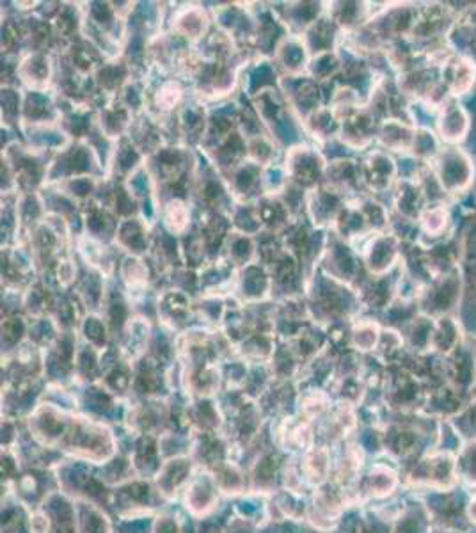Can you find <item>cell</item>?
Here are the masks:
<instances>
[{"label":"cell","instance_id":"ba28073f","mask_svg":"<svg viewBox=\"0 0 476 533\" xmlns=\"http://www.w3.org/2000/svg\"><path fill=\"white\" fill-rule=\"evenodd\" d=\"M391 173H393V165H391V162L387 158L379 157L371 162V180L375 181V184L386 181Z\"/></svg>","mask_w":476,"mask_h":533},{"label":"cell","instance_id":"277c9868","mask_svg":"<svg viewBox=\"0 0 476 533\" xmlns=\"http://www.w3.org/2000/svg\"><path fill=\"white\" fill-rule=\"evenodd\" d=\"M469 128V120L468 114L464 113V109H461L458 105H450L441 116L439 121V130H441V136L444 137L450 143L455 141L464 139V136L468 134Z\"/></svg>","mask_w":476,"mask_h":533},{"label":"cell","instance_id":"5b68a950","mask_svg":"<svg viewBox=\"0 0 476 533\" xmlns=\"http://www.w3.org/2000/svg\"><path fill=\"white\" fill-rule=\"evenodd\" d=\"M394 255V242L393 240H379L371 251V266L375 269V271H382L393 262Z\"/></svg>","mask_w":476,"mask_h":533},{"label":"cell","instance_id":"8992f818","mask_svg":"<svg viewBox=\"0 0 476 533\" xmlns=\"http://www.w3.org/2000/svg\"><path fill=\"white\" fill-rule=\"evenodd\" d=\"M414 137L416 136H413V131L401 124H390L386 128V141L391 146H409L411 143H414Z\"/></svg>","mask_w":476,"mask_h":533},{"label":"cell","instance_id":"7a4b0ae2","mask_svg":"<svg viewBox=\"0 0 476 533\" xmlns=\"http://www.w3.org/2000/svg\"><path fill=\"white\" fill-rule=\"evenodd\" d=\"M458 295H461V279L455 274L444 276L427 293L425 304L432 312H446V309L454 308L455 302L458 301Z\"/></svg>","mask_w":476,"mask_h":533},{"label":"cell","instance_id":"52a82bcc","mask_svg":"<svg viewBox=\"0 0 476 533\" xmlns=\"http://www.w3.org/2000/svg\"><path fill=\"white\" fill-rule=\"evenodd\" d=\"M446 219L448 215L443 208H430L423 215V226L432 235H439L444 229V226H446Z\"/></svg>","mask_w":476,"mask_h":533},{"label":"cell","instance_id":"6da1fadb","mask_svg":"<svg viewBox=\"0 0 476 533\" xmlns=\"http://www.w3.org/2000/svg\"><path fill=\"white\" fill-rule=\"evenodd\" d=\"M435 171H437V181L443 191L458 192L471 184L472 164L458 150H444L439 155Z\"/></svg>","mask_w":476,"mask_h":533},{"label":"cell","instance_id":"9c48e42d","mask_svg":"<svg viewBox=\"0 0 476 533\" xmlns=\"http://www.w3.org/2000/svg\"><path fill=\"white\" fill-rule=\"evenodd\" d=\"M414 146L420 155H434L437 150V143L430 131H421L420 136L414 137Z\"/></svg>","mask_w":476,"mask_h":533},{"label":"cell","instance_id":"3957f363","mask_svg":"<svg viewBox=\"0 0 476 533\" xmlns=\"http://www.w3.org/2000/svg\"><path fill=\"white\" fill-rule=\"evenodd\" d=\"M444 82L454 93L462 94L469 91L475 80V66L469 60L464 59H451L444 66Z\"/></svg>","mask_w":476,"mask_h":533},{"label":"cell","instance_id":"30bf717a","mask_svg":"<svg viewBox=\"0 0 476 533\" xmlns=\"http://www.w3.org/2000/svg\"><path fill=\"white\" fill-rule=\"evenodd\" d=\"M265 77H270V73H269V70H266V68H262V70H259V72L258 73H256V75H255V79H252V86H258V84H262V82H265Z\"/></svg>","mask_w":476,"mask_h":533}]
</instances>
